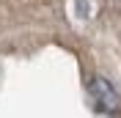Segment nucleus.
Listing matches in <instances>:
<instances>
[{
	"mask_svg": "<svg viewBox=\"0 0 121 118\" xmlns=\"http://www.w3.org/2000/svg\"><path fill=\"white\" fill-rule=\"evenodd\" d=\"M88 93H91V102H94L96 113H105V115H118L121 113V96L110 85V80L99 77V74L91 77L88 80Z\"/></svg>",
	"mask_w": 121,
	"mask_h": 118,
	"instance_id": "obj_1",
	"label": "nucleus"
}]
</instances>
